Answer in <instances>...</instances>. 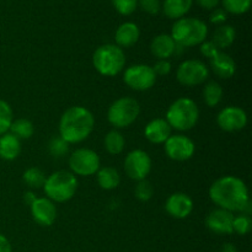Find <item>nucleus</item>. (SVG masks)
Instances as JSON below:
<instances>
[{"label": "nucleus", "mask_w": 252, "mask_h": 252, "mask_svg": "<svg viewBox=\"0 0 252 252\" xmlns=\"http://www.w3.org/2000/svg\"><path fill=\"white\" fill-rule=\"evenodd\" d=\"M172 128L164 118H155L150 121L144 129V135L149 142L154 144H162L171 135Z\"/></svg>", "instance_id": "17"}, {"label": "nucleus", "mask_w": 252, "mask_h": 252, "mask_svg": "<svg viewBox=\"0 0 252 252\" xmlns=\"http://www.w3.org/2000/svg\"><path fill=\"white\" fill-rule=\"evenodd\" d=\"M150 51L158 59H167L177 51V44L170 34H159L150 44Z\"/></svg>", "instance_id": "18"}, {"label": "nucleus", "mask_w": 252, "mask_h": 252, "mask_svg": "<svg viewBox=\"0 0 252 252\" xmlns=\"http://www.w3.org/2000/svg\"><path fill=\"white\" fill-rule=\"evenodd\" d=\"M115 9L122 15H130L138 6V0H112Z\"/></svg>", "instance_id": "34"}, {"label": "nucleus", "mask_w": 252, "mask_h": 252, "mask_svg": "<svg viewBox=\"0 0 252 252\" xmlns=\"http://www.w3.org/2000/svg\"><path fill=\"white\" fill-rule=\"evenodd\" d=\"M93 64L101 75L115 76L125 68V52L117 44H103L94 52Z\"/></svg>", "instance_id": "6"}, {"label": "nucleus", "mask_w": 252, "mask_h": 252, "mask_svg": "<svg viewBox=\"0 0 252 252\" xmlns=\"http://www.w3.org/2000/svg\"><path fill=\"white\" fill-rule=\"evenodd\" d=\"M21 152V140L17 139L11 133L0 135V158L2 160L11 161L20 155Z\"/></svg>", "instance_id": "21"}, {"label": "nucleus", "mask_w": 252, "mask_h": 252, "mask_svg": "<svg viewBox=\"0 0 252 252\" xmlns=\"http://www.w3.org/2000/svg\"><path fill=\"white\" fill-rule=\"evenodd\" d=\"M199 110L196 102L189 97H180L170 105L166 112V121L170 127L176 130H189L197 125Z\"/></svg>", "instance_id": "4"}, {"label": "nucleus", "mask_w": 252, "mask_h": 252, "mask_svg": "<svg viewBox=\"0 0 252 252\" xmlns=\"http://www.w3.org/2000/svg\"><path fill=\"white\" fill-rule=\"evenodd\" d=\"M31 214L33 220L41 226H49L56 221L57 208L48 198H36L31 204Z\"/></svg>", "instance_id": "15"}, {"label": "nucleus", "mask_w": 252, "mask_h": 252, "mask_svg": "<svg viewBox=\"0 0 252 252\" xmlns=\"http://www.w3.org/2000/svg\"><path fill=\"white\" fill-rule=\"evenodd\" d=\"M43 189L52 202L63 203L74 197L78 189V180L73 172L61 170L47 177Z\"/></svg>", "instance_id": "5"}, {"label": "nucleus", "mask_w": 252, "mask_h": 252, "mask_svg": "<svg viewBox=\"0 0 252 252\" xmlns=\"http://www.w3.org/2000/svg\"><path fill=\"white\" fill-rule=\"evenodd\" d=\"M138 4L142 7V10L150 15H157L161 9L160 0H138Z\"/></svg>", "instance_id": "35"}, {"label": "nucleus", "mask_w": 252, "mask_h": 252, "mask_svg": "<svg viewBox=\"0 0 252 252\" xmlns=\"http://www.w3.org/2000/svg\"><path fill=\"white\" fill-rule=\"evenodd\" d=\"M14 115L9 103L4 100H0V135L9 132L10 126L14 121Z\"/></svg>", "instance_id": "29"}, {"label": "nucleus", "mask_w": 252, "mask_h": 252, "mask_svg": "<svg viewBox=\"0 0 252 252\" xmlns=\"http://www.w3.org/2000/svg\"><path fill=\"white\" fill-rule=\"evenodd\" d=\"M223 6L226 12L240 15L245 14L251 6V0H223Z\"/></svg>", "instance_id": "30"}, {"label": "nucleus", "mask_w": 252, "mask_h": 252, "mask_svg": "<svg viewBox=\"0 0 252 252\" xmlns=\"http://www.w3.org/2000/svg\"><path fill=\"white\" fill-rule=\"evenodd\" d=\"M49 153L54 158H63L64 155L68 154L69 144L61 137H53L49 142L48 145Z\"/></svg>", "instance_id": "31"}, {"label": "nucleus", "mask_w": 252, "mask_h": 252, "mask_svg": "<svg viewBox=\"0 0 252 252\" xmlns=\"http://www.w3.org/2000/svg\"><path fill=\"white\" fill-rule=\"evenodd\" d=\"M219 52L220 51L218 49V47H217L212 41L203 42V43H201V53L203 54L206 58L212 59L213 57H216Z\"/></svg>", "instance_id": "37"}, {"label": "nucleus", "mask_w": 252, "mask_h": 252, "mask_svg": "<svg viewBox=\"0 0 252 252\" xmlns=\"http://www.w3.org/2000/svg\"><path fill=\"white\" fill-rule=\"evenodd\" d=\"M209 76V69L206 64L197 59H189L180 64L176 78L185 86H196L204 83Z\"/></svg>", "instance_id": "9"}, {"label": "nucleus", "mask_w": 252, "mask_h": 252, "mask_svg": "<svg viewBox=\"0 0 252 252\" xmlns=\"http://www.w3.org/2000/svg\"><path fill=\"white\" fill-rule=\"evenodd\" d=\"M252 221L248 214H241V216L234 217L233 220V231L238 233L239 235H246L250 233Z\"/></svg>", "instance_id": "32"}, {"label": "nucleus", "mask_w": 252, "mask_h": 252, "mask_svg": "<svg viewBox=\"0 0 252 252\" xmlns=\"http://www.w3.org/2000/svg\"><path fill=\"white\" fill-rule=\"evenodd\" d=\"M125 138L118 130H111L105 137V148L110 154L117 155L121 154L125 149Z\"/></svg>", "instance_id": "27"}, {"label": "nucleus", "mask_w": 252, "mask_h": 252, "mask_svg": "<svg viewBox=\"0 0 252 252\" xmlns=\"http://www.w3.org/2000/svg\"><path fill=\"white\" fill-rule=\"evenodd\" d=\"M208 27L202 20L196 17H181L174 24L170 36L177 46L193 47L206 41Z\"/></svg>", "instance_id": "3"}, {"label": "nucleus", "mask_w": 252, "mask_h": 252, "mask_svg": "<svg viewBox=\"0 0 252 252\" xmlns=\"http://www.w3.org/2000/svg\"><path fill=\"white\" fill-rule=\"evenodd\" d=\"M153 193H154V189H153L152 184L147 180H142V181H138V185L135 186L134 194L139 201L147 202L149 201L153 197Z\"/></svg>", "instance_id": "33"}, {"label": "nucleus", "mask_w": 252, "mask_h": 252, "mask_svg": "<svg viewBox=\"0 0 252 252\" xmlns=\"http://www.w3.org/2000/svg\"><path fill=\"white\" fill-rule=\"evenodd\" d=\"M236 32L234 27L229 26V25H221L214 31L213 41L212 42L218 47V49H224L233 44Z\"/></svg>", "instance_id": "24"}, {"label": "nucleus", "mask_w": 252, "mask_h": 252, "mask_svg": "<svg viewBox=\"0 0 252 252\" xmlns=\"http://www.w3.org/2000/svg\"><path fill=\"white\" fill-rule=\"evenodd\" d=\"M196 1L199 6L204 7V9L207 10H212V9H216V7L218 6L220 0H196Z\"/></svg>", "instance_id": "39"}, {"label": "nucleus", "mask_w": 252, "mask_h": 252, "mask_svg": "<svg viewBox=\"0 0 252 252\" xmlns=\"http://www.w3.org/2000/svg\"><path fill=\"white\" fill-rule=\"evenodd\" d=\"M209 197L219 208L228 212L250 213V198L245 182L235 176H224L213 182Z\"/></svg>", "instance_id": "1"}, {"label": "nucleus", "mask_w": 252, "mask_h": 252, "mask_svg": "<svg viewBox=\"0 0 252 252\" xmlns=\"http://www.w3.org/2000/svg\"><path fill=\"white\" fill-rule=\"evenodd\" d=\"M95 127V118L88 108L73 106L62 115L59 121V137L68 144L85 140Z\"/></svg>", "instance_id": "2"}, {"label": "nucleus", "mask_w": 252, "mask_h": 252, "mask_svg": "<svg viewBox=\"0 0 252 252\" xmlns=\"http://www.w3.org/2000/svg\"><path fill=\"white\" fill-rule=\"evenodd\" d=\"M165 209L167 213L176 219H185L193 211V201L186 193H174L167 198Z\"/></svg>", "instance_id": "16"}, {"label": "nucleus", "mask_w": 252, "mask_h": 252, "mask_svg": "<svg viewBox=\"0 0 252 252\" xmlns=\"http://www.w3.org/2000/svg\"><path fill=\"white\" fill-rule=\"evenodd\" d=\"M97 182L101 189L110 191V189H115L120 185L121 176L116 169L111 166H105L102 169H98Z\"/></svg>", "instance_id": "23"}, {"label": "nucleus", "mask_w": 252, "mask_h": 252, "mask_svg": "<svg viewBox=\"0 0 252 252\" xmlns=\"http://www.w3.org/2000/svg\"><path fill=\"white\" fill-rule=\"evenodd\" d=\"M211 66L214 74L221 79L231 78L236 71V64L234 59L224 52H219L211 59Z\"/></svg>", "instance_id": "19"}, {"label": "nucleus", "mask_w": 252, "mask_h": 252, "mask_svg": "<svg viewBox=\"0 0 252 252\" xmlns=\"http://www.w3.org/2000/svg\"><path fill=\"white\" fill-rule=\"evenodd\" d=\"M22 179L30 189H41L46 182V175L38 167H30L24 172Z\"/></svg>", "instance_id": "28"}, {"label": "nucleus", "mask_w": 252, "mask_h": 252, "mask_svg": "<svg viewBox=\"0 0 252 252\" xmlns=\"http://www.w3.org/2000/svg\"><path fill=\"white\" fill-rule=\"evenodd\" d=\"M69 167L74 175L91 176L100 169V158L91 149H76L69 158Z\"/></svg>", "instance_id": "8"}, {"label": "nucleus", "mask_w": 252, "mask_h": 252, "mask_svg": "<svg viewBox=\"0 0 252 252\" xmlns=\"http://www.w3.org/2000/svg\"><path fill=\"white\" fill-rule=\"evenodd\" d=\"M140 31L139 27L133 22H125L117 29L115 34L116 43L118 47H132L139 39Z\"/></svg>", "instance_id": "20"}, {"label": "nucleus", "mask_w": 252, "mask_h": 252, "mask_svg": "<svg viewBox=\"0 0 252 252\" xmlns=\"http://www.w3.org/2000/svg\"><path fill=\"white\" fill-rule=\"evenodd\" d=\"M226 21V11L224 9H216L211 15V22L216 25H221Z\"/></svg>", "instance_id": "38"}, {"label": "nucleus", "mask_w": 252, "mask_h": 252, "mask_svg": "<svg viewBox=\"0 0 252 252\" xmlns=\"http://www.w3.org/2000/svg\"><path fill=\"white\" fill-rule=\"evenodd\" d=\"M217 122L225 132H238L248 125V115L238 106H228L219 112Z\"/></svg>", "instance_id": "13"}, {"label": "nucleus", "mask_w": 252, "mask_h": 252, "mask_svg": "<svg viewBox=\"0 0 252 252\" xmlns=\"http://www.w3.org/2000/svg\"><path fill=\"white\" fill-rule=\"evenodd\" d=\"M123 80L135 91L149 90L157 81V75L150 65L147 64H135L126 69Z\"/></svg>", "instance_id": "10"}, {"label": "nucleus", "mask_w": 252, "mask_h": 252, "mask_svg": "<svg viewBox=\"0 0 252 252\" xmlns=\"http://www.w3.org/2000/svg\"><path fill=\"white\" fill-rule=\"evenodd\" d=\"M126 174L129 179L142 181L149 175L152 170V159L144 150L135 149L126 157L125 160Z\"/></svg>", "instance_id": "11"}, {"label": "nucleus", "mask_w": 252, "mask_h": 252, "mask_svg": "<svg viewBox=\"0 0 252 252\" xmlns=\"http://www.w3.org/2000/svg\"><path fill=\"white\" fill-rule=\"evenodd\" d=\"M140 106L132 97H121L110 106L107 112L108 122L116 128H126L138 118Z\"/></svg>", "instance_id": "7"}, {"label": "nucleus", "mask_w": 252, "mask_h": 252, "mask_svg": "<svg viewBox=\"0 0 252 252\" xmlns=\"http://www.w3.org/2000/svg\"><path fill=\"white\" fill-rule=\"evenodd\" d=\"M0 252H11L10 241L2 234H0Z\"/></svg>", "instance_id": "40"}, {"label": "nucleus", "mask_w": 252, "mask_h": 252, "mask_svg": "<svg viewBox=\"0 0 252 252\" xmlns=\"http://www.w3.org/2000/svg\"><path fill=\"white\" fill-rule=\"evenodd\" d=\"M194 150L196 147L193 140L186 135H170L169 139L165 142V153L170 159L175 161H186L191 159L194 154Z\"/></svg>", "instance_id": "12"}, {"label": "nucleus", "mask_w": 252, "mask_h": 252, "mask_svg": "<svg viewBox=\"0 0 252 252\" xmlns=\"http://www.w3.org/2000/svg\"><path fill=\"white\" fill-rule=\"evenodd\" d=\"M152 68L157 76H165L171 71V63H170L167 59H159V61L155 63V65L152 66Z\"/></svg>", "instance_id": "36"}, {"label": "nucleus", "mask_w": 252, "mask_h": 252, "mask_svg": "<svg viewBox=\"0 0 252 252\" xmlns=\"http://www.w3.org/2000/svg\"><path fill=\"white\" fill-rule=\"evenodd\" d=\"M221 252H236V248L233 244H225V245L221 248Z\"/></svg>", "instance_id": "42"}, {"label": "nucleus", "mask_w": 252, "mask_h": 252, "mask_svg": "<svg viewBox=\"0 0 252 252\" xmlns=\"http://www.w3.org/2000/svg\"><path fill=\"white\" fill-rule=\"evenodd\" d=\"M193 0H165L164 14L170 19H181L189 11Z\"/></svg>", "instance_id": "22"}, {"label": "nucleus", "mask_w": 252, "mask_h": 252, "mask_svg": "<svg viewBox=\"0 0 252 252\" xmlns=\"http://www.w3.org/2000/svg\"><path fill=\"white\" fill-rule=\"evenodd\" d=\"M9 130L19 140L30 139L33 135L34 127L31 121L26 120V118H19V120L12 121Z\"/></svg>", "instance_id": "25"}, {"label": "nucleus", "mask_w": 252, "mask_h": 252, "mask_svg": "<svg viewBox=\"0 0 252 252\" xmlns=\"http://www.w3.org/2000/svg\"><path fill=\"white\" fill-rule=\"evenodd\" d=\"M234 216L225 209H214L207 216L206 225L212 233L217 235H229L233 231Z\"/></svg>", "instance_id": "14"}, {"label": "nucleus", "mask_w": 252, "mask_h": 252, "mask_svg": "<svg viewBox=\"0 0 252 252\" xmlns=\"http://www.w3.org/2000/svg\"><path fill=\"white\" fill-rule=\"evenodd\" d=\"M36 194L33 193V192H26V193L24 194V201H25V203L26 204H29V206H31L32 203H33L34 201H36Z\"/></svg>", "instance_id": "41"}, {"label": "nucleus", "mask_w": 252, "mask_h": 252, "mask_svg": "<svg viewBox=\"0 0 252 252\" xmlns=\"http://www.w3.org/2000/svg\"><path fill=\"white\" fill-rule=\"evenodd\" d=\"M223 97V89L217 81H209L203 89L204 102L208 107H216Z\"/></svg>", "instance_id": "26"}]
</instances>
